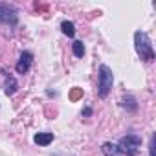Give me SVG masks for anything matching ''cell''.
<instances>
[{
	"label": "cell",
	"mask_w": 156,
	"mask_h": 156,
	"mask_svg": "<svg viewBox=\"0 0 156 156\" xmlns=\"http://www.w3.org/2000/svg\"><path fill=\"white\" fill-rule=\"evenodd\" d=\"M134 46H136V51L141 57V61H145V62L154 61V50H152L151 39L145 31H136L134 33Z\"/></svg>",
	"instance_id": "6da1fadb"
},
{
	"label": "cell",
	"mask_w": 156,
	"mask_h": 156,
	"mask_svg": "<svg viewBox=\"0 0 156 156\" xmlns=\"http://www.w3.org/2000/svg\"><path fill=\"white\" fill-rule=\"evenodd\" d=\"M112 83H114L112 70L107 64H101L99 66V79H98V96L99 98H107L110 88H112Z\"/></svg>",
	"instance_id": "7a4b0ae2"
},
{
	"label": "cell",
	"mask_w": 156,
	"mask_h": 156,
	"mask_svg": "<svg viewBox=\"0 0 156 156\" xmlns=\"http://www.w3.org/2000/svg\"><path fill=\"white\" fill-rule=\"evenodd\" d=\"M141 147V138L136 136V134H127L119 140L118 143V149L121 154H127V156H136L138 151Z\"/></svg>",
	"instance_id": "3957f363"
},
{
	"label": "cell",
	"mask_w": 156,
	"mask_h": 156,
	"mask_svg": "<svg viewBox=\"0 0 156 156\" xmlns=\"http://www.w3.org/2000/svg\"><path fill=\"white\" fill-rule=\"evenodd\" d=\"M19 17H17V9L9 4L0 2V22L2 24H17Z\"/></svg>",
	"instance_id": "277c9868"
},
{
	"label": "cell",
	"mask_w": 156,
	"mask_h": 156,
	"mask_svg": "<svg viewBox=\"0 0 156 156\" xmlns=\"http://www.w3.org/2000/svg\"><path fill=\"white\" fill-rule=\"evenodd\" d=\"M31 62H33V55H31L30 51H22L20 61L17 62V72H19V73H26V72L30 70Z\"/></svg>",
	"instance_id": "5b68a950"
},
{
	"label": "cell",
	"mask_w": 156,
	"mask_h": 156,
	"mask_svg": "<svg viewBox=\"0 0 156 156\" xmlns=\"http://www.w3.org/2000/svg\"><path fill=\"white\" fill-rule=\"evenodd\" d=\"M17 88H19V85L15 81V77L6 73L4 75V92H6V96H13L17 92Z\"/></svg>",
	"instance_id": "8992f818"
},
{
	"label": "cell",
	"mask_w": 156,
	"mask_h": 156,
	"mask_svg": "<svg viewBox=\"0 0 156 156\" xmlns=\"http://www.w3.org/2000/svg\"><path fill=\"white\" fill-rule=\"evenodd\" d=\"M33 141L37 143V145H50L51 141H53V134L51 132H39V134H35L33 136Z\"/></svg>",
	"instance_id": "52a82bcc"
},
{
	"label": "cell",
	"mask_w": 156,
	"mask_h": 156,
	"mask_svg": "<svg viewBox=\"0 0 156 156\" xmlns=\"http://www.w3.org/2000/svg\"><path fill=\"white\" fill-rule=\"evenodd\" d=\"M101 151H103V154H105V156H121V152H119L118 145H112V143H103Z\"/></svg>",
	"instance_id": "ba28073f"
},
{
	"label": "cell",
	"mask_w": 156,
	"mask_h": 156,
	"mask_svg": "<svg viewBox=\"0 0 156 156\" xmlns=\"http://www.w3.org/2000/svg\"><path fill=\"white\" fill-rule=\"evenodd\" d=\"M61 30H62V33L68 35V37H73V35H75V26H73L72 22H68V20H64V22L61 24Z\"/></svg>",
	"instance_id": "9c48e42d"
},
{
	"label": "cell",
	"mask_w": 156,
	"mask_h": 156,
	"mask_svg": "<svg viewBox=\"0 0 156 156\" xmlns=\"http://www.w3.org/2000/svg\"><path fill=\"white\" fill-rule=\"evenodd\" d=\"M72 50H73V55H75V57H83V55H85V44H83L81 41H75V42L72 44Z\"/></svg>",
	"instance_id": "30bf717a"
},
{
	"label": "cell",
	"mask_w": 156,
	"mask_h": 156,
	"mask_svg": "<svg viewBox=\"0 0 156 156\" xmlns=\"http://www.w3.org/2000/svg\"><path fill=\"white\" fill-rule=\"evenodd\" d=\"M81 96H83V90H81V88H75L70 98H72V99H77V98H81Z\"/></svg>",
	"instance_id": "8fae6325"
},
{
	"label": "cell",
	"mask_w": 156,
	"mask_h": 156,
	"mask_svg": "<svg viewBox=\"0 0 156 156\" xmlns=\"http://www.w3.org/2000/svg\"><path fill=\"white\" fill-rule=\"evenodd\" d=\"M149 151H151V156H154V136L151 138V145H149Z\"/></svg>",
	"instance_id": "7c38bea8"
},
{
	"label": "cell",
	"mask_w": 156,
	"mask_h": 156,
	"mask_svg": "<svg viewBox=\"0 0 156 156\" xmlns=\"http://www.w3.org/2000/svg\"><path fill=\"white\" fill-rule=\"evenodd\" d=\"M83 114H85V116H90V114H92V110H90V108H85V110H83Z\"/></svg>",
	"instance_id": "4fadbf2b"
}]
</instances>
